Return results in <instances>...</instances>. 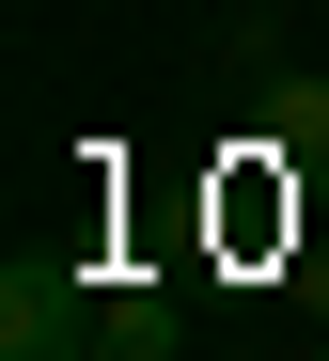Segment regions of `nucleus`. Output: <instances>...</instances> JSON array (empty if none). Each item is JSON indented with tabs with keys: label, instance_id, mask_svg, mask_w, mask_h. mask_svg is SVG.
<instances>
[{
	"label": "nucleus",
	"instance_id": "f257e3e1",
	"mask_svg": "<svg viewBox=\"0 0 329 361\" xmlns=\"http://www.w3.org/2000/svg\"><path fill=\"white\" fill-rule=\"evenodd\" d=\"M79 345H94V283L16 252V283H0V361H79Z\"/></svg>",
	"mask_w": 329,
	"mask_h": 361
}]
</instances>
